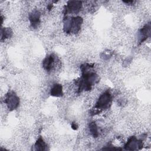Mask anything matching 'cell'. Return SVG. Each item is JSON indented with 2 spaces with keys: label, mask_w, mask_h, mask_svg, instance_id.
I'll use <instances>...</instances> for the list:
<instances>
[{
  "label": "cell",
  "mask_w": 151,
  "mask_h": 151,
  "mask_svg": "<svg viewBox=\"0 0 151 151\" xmlns=\"http://www.w3.org/2000/svg\"><path fill=\"white\" fill-rule=\"evenodd\" d=\"M51 94L54 96H61L63 94V89L61 84H55L53 85L51 90Z\"/></svg>",
  "instance_id": "obj_3"
},
{
  "label": "cell",
  "mask_w": 151,
  "mask_h": 151,
  "mask_svg": "<svg viewBox=\"0 0 151 151\" xmlns=\"http://www.w3.org/2000/svg\"><path fill=\"white\" fill-rule=\"evenodd\" d=\"M111 95L109 92L106 91L103 94L99 99L96 107L97 109H105L109 107V105L111 101Z\"/></svg>",
  "instance_id": "obj_1"
},
{
  "label": "cell",
  "mask_w": 151,
  "mask_h": 151,
  "mask_svg": "<svg viewBox=\"0 0 151 151\" xmlns=\"http://www.w3.org/2000/svg\"><path fill=\"white\" fill-rule=\"evenodd\" d=\"M35 147L37 150H44L45 148V143L42 138H39L35 143Z\"/></svg>",
  "instance_id": "obj_4"
},
{
  "label": "cell",
  "mask_w": 151,
  "mask_h": 151,
  "mask_svg": "<svg viewBox=\"0 0 151 151\" xmlns=\"http://www.w3.org/2000/svg\"><path fill=\"white\" fill-rule=\"evenodd\" d=\"M4 102L7 105L8 109L14 110L19 104V99L15 94L9 93V94L6 95Z\"/></svg>",
  "instance_id": "obj_2"
}]
</instances>
